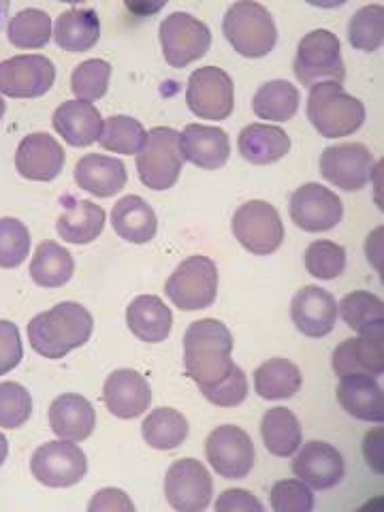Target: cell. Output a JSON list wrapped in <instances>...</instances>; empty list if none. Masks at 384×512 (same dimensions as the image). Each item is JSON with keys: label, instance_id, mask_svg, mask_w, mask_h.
Masks as SVG:
<instances>
[{"label": "cell", "instance_id": "1", "mask_svg": "<svg viewBox=\"0 0 384 512\" xmlns=\"http://www.w3.org/2000/svg\"><path fill=\"white\" fill-rule=\"evenodd\" d=\"M233 335L216 318L192 323L184 333V372L199 389L214 387L233 370Z\"/></svg>", "mask_w": 384, "mask_h": 512}, {"label": "cell", "instance_id": "2", "mask_svg": "<svg viewBox=\"0 0 384 512\" xmlns=\"http://www.w3.org/2000/svg\"><path fill=\"white\" fill-rule=\"evenodd\" d=\"M94 329L90 312L75 301H62L41 312L28 323V342L45 359H62L71 350L84 346Z\"/></svg>", "mask_w": 384, "mask_h": 512}, {"label": "cell", "instance_id": "3", "mask_svg": "<svg viewBox=\"0 0 384 512\" xmlns=\"http://www.w3.org/2000/svg\"><path fill=\"white\" fill-rule=\"evenodd\" d=\"M308 120L325 139L357 133L365 122V107L338 82H318L308 94Z\"/></svg>", "mask_w": 384, "mask_h": 512}, {"label": "cell", "instance_id": "4", "mask_svg": "<svg viewBox=\"0 0 384 512\" xmlns=\"http://www.w3.org/2000/svg\"><path fill=\"white\" fill-rule=\"evenodd\" d=\"M222 32L233 50L244 58H265L274 52L278 28L271 13L254 0H237L222 20Z\"/></svg>", "mask_w": 384, "mask_h": 512}, {"label": "cell", "instance_id": "5", "mask_svg": "<svg viewBox=\"0 0 384 512\" xmlns=\"http://www.w3.org/2000/svg\"><path fill=\"white\" fill-rule=\"evenodd\" d=\"M184 156L180 150V133L167 126H156L146 133L137 152V173L141 184L150 190H169L180 180Z\"/></svg>", "mask_w": 384, "mask_h": 512}, {"label": "cell", "instance_id": "6", "mask_svg": "<svg viewBox=\"0 0 384 512\" xmlns=\"http://www.w3.org/2000/svg\"><path fill=\"white\" fill-rule=\"evenodd\" d=\"M293 71L299 84L306 88H312L318 82L342 84L346 77V67L338 35H333L331 30L325 28L308 32L297 45Z\"/></svg>", "mask_w": 384, "mask_h": 512}, {"label": "cell", "instance_id": "7", "mask_svg": "<svg viewBox=\"0 0 384 512\" xmlns=\"http://www.w3.org/2000/svg\"><path fill=\"white\" fill-rule=\"evenodd\" d=\"M165 293L180 310L197 312L210 308L218 295V267L207 256H188L167 280Z\"/></svg>", "mask_w": 384, "mask_h": 512}, {"label": "cell", "instance_id": "8", "mask_svg": "<svg viewBox=\"0 0 384 512\" xmlns=\"http://www.w3.org/2000/svg\"><path fill=\"white\" fill-rule=\"evenodd\" d=\"M160 47L169 67L184 69L188 64L201 60L212 45V32L201 20L190 13H171L160 22Z\"/></svg>", "mask_w": 384, "mask_h": 512}, {"label": "cell", "instance_id": "9", "mask_svg": "<svg viewBox=\"0 0 384 512\" xmlns=\"http://www.w3.org/2000/svg\"><path fill=\"white\" fill-rule=\"evenodd\" d=\"M233 235L239 244L256 256L276 252L284 242V224L274 205L267 201H248L233 214Z\"/></svg>", "mask_w": 384, "mask_h": 512}, {"label": "cell", "instance_id": "10", "mask_svg": "<svg viewBox=\"0 0 384 512\" xmlns=\"http://www.w3.org/2000/svg\"><path fill=\"white\" fill-rule=\"evenodd\" d=\"M88 459L82 448L73 442L41 444L30 457V472L41 485L50 489H69L86 476Z\"/></svg>", "mask_w": 384, "mask_h": 512}, {"label": "cell", "instance_id": "11", "mask_svg": "<svg viewBox=\"0 0 384 512\" xmlns=\"http://www.w3.org/2000/svg\"><path fill=\"white\" fill-rule=\"evenodd\" d=\"M186 105L201 120H227L235 107L233 79L218 67L197 69L188 79Z\"/></svg>", "mask_w": 384, "mask_h": 512}, {"label": "cell", "instance_id": "12", "mask_svg": "<svg viewBox=\"0 0 384 512\" xmlns=\"http://www.w3.org/2000/svg\"><path fill=\"white\" fill-rule=\"evenodd\" d=\"M56 69L41 54H22L0 62V94L11 99H39L52 90Z\"/></svg>", "mask_w": 384, "mask_h": 512}, {"label": "cell", "instance_id": "13", "mask_svg": "<svg viewBox=\"0 0 384 512\" xmlns=\"http://www.w3.org/2000/svg\"><path fill=\"white\" fill-rule=\"evenodd\" d=\"M214 483L201 461L180 459L165 476V498L178 512H203L212 502Z\"/></svg>", "mask_w": 384, "mask_h": 512}, {"label": "cell", "instance_id": "14", "mask_svg": "<svg viewBox=\"0 0 384 512\" xmlns=\"http://www.w3.org/2000/svg\"><path fill=\"white\" fill-rule=\"evenodd\" d=\"M288 212L301 231L325 233L342 222L344 207L333 190L310 182L293 192Z\"/></svg>", "mask_w": 384, "mask_h": 512}, {"label": "cell", "instance_id": "15", "mask_svg": "<svg viewBox=\"0 0 384 512\" xmlns=\"http://www.w3.org/2000/svg\"><path fill=\"white\" fill-rule=\"evenodd\" d=\"M210 466L224 478H246L254 468V444L242 427L220 425L205 442Z\"/></svg>", "mask_w": 384, "mask_h": 512}, {"label": "cell", "instance_id": "16", "mask_svg": "<svg viewBox=\"0 0 384 512\" xmlns=\"http://www.w3.org/2000/svg\"><path fill=\"white\" fill-rule=\"evenodd\" d=\"M374 156L363 143H340L320 154V175L340 190L355 192L370 182Z\"/></svg>", "mask_w": 384, "mask_h": 512}, {"label": "cell", "instance_id": "17", "mask_svg": "<svg viewBox=\"0 0 384 512\" xmlns=\"http://www.w3.org/2000/svg\"><path fill=\"white\" fill-rule=\"evenodd\" d=\"M293 472L310 489H333L344 478V459L338 448L329 442L312 440L303 444V448H297Z\"/></svg>", "mask_w": 384, "mask_h": 512}, {"label": "cell", "instance_id": "18", "mask_svg": "<svg viewBox=\"0 0 384 512\" xmlns=\"http://www.w3.org/2000/svg\"><path fill=\"white\" fill-rule=\"evenodd\" d=\"M64 150L47 133L24 137L15 152V169L30 182H52L64 169Z\"/></svg>", "mask_w": 384, "mask_h": 512}, {"label": "cell", "instance_id": "19", "mask_svg": "<svg viewBox=\"0 0 384 512\" xmlns=\"http://www.w3.org/2000/svg\"><path fill=\"white\" fill-rule=\"evenodd\" d=\"M103 402L116 419L131 421L150 408L152 389L139 372L116 370L103 384Z\"/></svg>", "mask_w": 384, "mask_h": 512}, {"label": "cell", "instance_id": "20", "mask_svg": "<svg viewBox=\"0 0 384 512\" xmlns=\"http://www.w3.org/2000/svg\"><path fill=\"white\" fill-rule=\"evenodd\" d=\"M291 318L308 338H325L338 323V301L320 286H303L293 297Z\"/></svg>", "mask_w": 384, "mask_h": 512}, {"label": "cell", "instance_id": "21", "mask_svg": "<svg viewBox=\"0 0 384 512\" xmlns=\"http://www.w3.org/2000/svg\"><path fill=\"white\" fill-rule=\"evenodd\" d=\"M180 150L184 160L199 169L214 171L227 165L231 154L229 135L218 126L188 124L180 133Z\"/></svg>", "mask_w": 384, "mask_h": 512}, {"label": "cell", "instance_id": "22", "mask_svg": "<svg viewBox=\"0 0 384 512\" xmlns=\"http://www.w3.org/2000/svg\"><path fill=\"white\" fill-rule=\"evenodd\" d=\"M384 335H357L333 350L331 367L342 376L365 374L380 378L384 372Z\"/></svg>", "mask_w": 384, "mask_h": 512}, {"label": "cell", "instance_id": "23", "mask_svg": "<svg viewBox=\"0 0 384 512\" xmlns=\"http://www.w3.org/2000/svg\"><path fill=\"white\" fill-rule=\"evenodd\" d=\"M50 427L64 442H84L96 427V412L84 395L64 393L58 395L50 406Z\"/></svg>", "mask_w": 384, "mask_h": 512}, {"label": "cell", "instance_id": "24", "mask_svg": "<svg viewBox=\"0 0 384 512\" xmlns=\"http://www.w3.org/2000/svg\"><path fill=\"white\" fill-rule=\"evenodd\" d=\"M52 124L56 133L73 148H88L92 143L99 141L103 118L92 103L88 101H67L62 103L56 111Z\"/></svg>", "mask_w": 384, "mask_h": 512}, {"label": "cell", "instance_id": "25", "mask_svg": "<svg viewBox=\"0 0 384 512\" xmlns=\"http://www.w3.org/2000/svg\"><path fill=\"white\" fill-rule=\"evenodd\" d=\"M340 406L359 421L382 423L384 419V393L374 376L352 374L342 376L338 384Z\"/></svg>", "mask_w": 384, "mask_h": 512}, {"label": "cell", "instance_id": "26", "mask_svg": "<svg viewBox=\"0 0 384 512\" xmlns=\"http://www.w3.org/2000/svg\"><path fill=\"white\" fill-rule=\"evenodd\" d=\"M126 167L122 160L103 154H86L75 165V184L94 197L109 199L126 186Z\"/></svg>", "mask_w": 384, "mask_h": 512}, {"label": "cell", "instance_id": "27", "mask_svg": "<svg viewBox=\"0 0 384 512\" xmlns=\"http://www.w3.org/2000/svg\"><path fill=\"white\" fill-rule=\"evenodd\" d=\"M126 325L135 338L148 344L165 342L173 327V314L156 295H139L126 308Z\"/></svg>", "mask_w": 384, "mask_h": 512}, {"label": "cell", "instance_id": "28", "mask_svg": "<svg viewBox=\"0 0 384 512\" xmlns=\"http://www.w3.org/2000/svg\"><path fill=\"white\" fill-rule=\"evenodd\" d=\"M64 212L56 222V231L67 244H92L105 229V210L92 201H79L73 197L62 199Z\"/></svg>", "mask_w": 384, "mask_h": 512}, {"label": "cell", "instance_id": "29", "mask_svg": "<svg viewBox=\"0 0 384 512\" xmlns=\"http://www.w3.org/2000/svg\"><path fill=\"white\" fill-rule=\"evenodd\" d=\"M237 148L250 165H274L291 150V137L280 126L256 122L239 133Z\"/></svg>", "mask_w": 384, "mask_h": 512}, {"label": "cell", "instance_id": "30", "mask_svg": "<svg viewBox=\"0 0 384 512\" xmlns=\"http://www.w3.org/2000/svg\"><path fill=\"white\" fill-rule=\"evenodd\" d=\"M52 35L60 50L69 54H82L99 43L101 20L92 9H69L56 18Z\"/></svg>", "mask_w": 384, "mask_h": 512}, {"label": "cell", "instance_id": "31", "mask_svg": "<svg viewBox=\"0 0 384 512\" xmlns=\"http://www.w3.org/2000/svg\"><path fill=\"white\" fill-rule=\"evenodd\" d=\"M111 227L131 244H148L154 239L158 220L148 201L137 195L122 197L111 210Z\"/></svg>", "mask_w": 384, "mask_h": 512}, {"label": "cell", "instance_id": "32", "mask_svg": "<svg viewBox=\"0 0 384 512\" xmlns=\"http://www.w3.org/2000/svg\"><path fill=\"white\" fill-rule=\"evenodd\" d=\"M303 384L299 367L282 357L269 359L256 367L254 372V391L269 402H280L299 393Z\"/></svg>", "mask_w": 384, "mask_h": 512}, {"label": "cell", "instance_id": "33", "mask_svg": "<svg viewBox=\"0 0 384 512\" xmlns=\"http://www.w3.org/2000/svg\"><path fill=\"white\" fill-rule=\"evenodd\" d=\"M75 261L67 248L58 242H41L32 254L30 278L41 288H60L73 278Z\"/></svg>", "mask_w": 384, "mask_h": 512}, {"label": "cell", "instance_id": "34", "mask_svg": "<svg viewBox=\"0 0 384 512\" xmlns=\"http://www.w3.org/2000/svg\"><path fill=\"white\" fill-rule=\"evenodd\" d=\"M261 436L267 451L274 457H293L301 446V425L288 408H271L261 423Z\"/></svg>", "mask_w": 384, "mask_h": 512}, {"label": "cell", "instance_id": "35", "mask_svg": "<svg viewBox=\"0 0 384 512\" xmlns=\"http://www.w3.org/2000/svg\"><path fill=\"white\" fill-rule=\"evenodd\" d=\"M299 90L284 79H274V82L263 84L256 90L252 99V109L256 118L267 122H288L293 120L299 111Z\"/></svg>", "mask_w": 384, "mask_h": 512}, {"label": "cell", "instance_id": "36", "mask_svg": "<svg viewBox=\"0 0 384 512\" xmlns=\"http://www.w3.org/2000/svg\"><path fill=\"white\" fill-rule=\"evenodd\" d=\"M143 440L156 451H173L188 438V421L175 408H156L143 419L141 425Z\"/></svg>", "mask_w": 384, "mask_h": 512}, {"label": "cell", "instance_id": "37", "mask_svg": "<svg viewBox=\"0 0 384 512\" xmlns=\"http://www.w3.org/2000/svg\"><path fill=\"white\" fill-rule=\"evenodd\" d=\"M338 312L344 323L357 331L359 335H378L384 333V306L382 299L367 293L355 291L348 293L338 306Z\"/></svg>", "mask_w": 384, "mask_h": 512}, {"label": "cell", "instance_id": "38", "mask_svg": "<svg viewBox=\"0 0 384 512\" xmlns=\"http://www.w3.org/2000/svg\"><path fill=\"white\" fill-rule=\"evenodd\" d=\"M7 37L18 50H43L52 39V18L41 9H24L11 18Z\"/></svg>", "mask_w": 384, "mask_h": 512}, {"label": "cell", "instance_id": "39", "mask_svg": "<svg viewBox=\"0 0 384 512\" xmlns=\"http://www.w3.org/2000/svg\"><path fill=\"white\" fill-rule=\"evenodd\" d=\"M146 128L131 116H111L103 120V128L99 135L101 148L107 152H116L124 156H133L141 150L146 141Z\"/></svg>", "mask_w": 384, "mask_h": 512}, {"label": "cell", "instance_id": "40", "mask_svg": "<svg viewBox=\"0 0 384 512\" xmlns=\"http://www.w3.org/2000/svg\"><path fill=\"white\" fill-rule=\"evenodd\" d=\"M348 41L359 52H378L384 41V9L382 5L361 7L348 24Z\"/></svg>", "mask_w": 384, "mask_h": 512}, {"label": "cell", "instance_id": "41", "mask_svg": "<svg viewBox=\"0 0 384 512\" xmlns=\"http://www.w3.org/2000/svg\"><path fill=\"white\" fill-rule=\"evenodd\" d=\"M111 79V64L99 58L77 64L71 75V90L79 101L94 103L105 96Z\"/></svg>", "mask_w": 384, "mask_h": 512}, {"label": "cell", "instance_id": "42", "mask_svg": "<svg viewBox=\"0 0 384 512\" xmlns=\"http://www.w3.org/2000/svg\"><path fill=\"white\" fill-rule=\"evenodd\" d=\"M306 269L316 280H335L346 269V250L329 239L312 242L306 250Z\"/></svg>", "mask_w": 384, "mask_h": 512}, {"label": "cell", "instance_id": "43", "mask_svg": "<svg viewBox=\"0 0 384 512\" xmlns=\"http://www.w3.org/2000/svg\"><path fill=\"white\" fill-rule=\"evenodd\" d=\"M30 254V231L18 218H0V269L20 267Z\"/></svg>", "mask_w": 384, "mask_h": 512}, {"label": "cell", "instance_id": "44", "mask_svg": "<svg viewBox=\"0 0 384 512\" xmlns=\"http://www.w3.org/2000/svg\"><path fill=\"white\" fill-rule=\"evenodd\" d=\"M32 414V397L18 382H0V427L18 429Z\"/></svg>", "mask_w": 384, "mask_h": 512}, {"label": "cell", "instance_id": "45", "mask_svg": "<svg viewBox=\"0 0 384 512\" xmlns=\"http://www.w3.org/2000/svg\"><path fill=\"white\" fill-rule=\"evenodd\" d=\"M269 500L274 512H312L314 510V493L306 483H301L299 478L278 480V483L269 491Z\"/></svg>", "mask_w": 384, "mask_h": 512}, {"label": "cell", "instance_id": "46", "mask_svg": "<svg viewBox=\"0 0 384 512\" xmlns=\"http://www.w3.org/2000/svg\"><path fill=\"white\" fill-rule=\"evenodd\" d=\"M207 402H212L214 406L220 408H235L242 402H246L248 397V378L244 370L239 365H233V370L229 372L227 378H222L214 387H205L199 389Z\"/></svg>", "mask_w": 384, "mask_h": 512}, {"label": "cell", "instance_id": "47", "mask_svg": "<svg viewBox=\"0 0 384 512\" xmlns=\"http://www.w3.org/2000/svg\"><path fill=\"white\" fill-rule=\"evenodd\" d=\"M22 338L18 325L0 320V376L9 374L22 361Z\"/></svg>", "mask_w": 384, "mask_h": 512}, {"label": "cell", "instance_id": "48", "mask_svg": "<svg viewBox=\"0 0 384 512\" xmlns=\"http://www.w3.org/2000/svg\"><path fill=\"white\" fill-rule=\"evenodd\" d=\"M88 512H135V504L122 489L105 487L92 495Z\"/></svg>", "mask_w": 384, "mask_h": 512}, {"label": "cell", "instance_id": "49", "mask_svg": "<svg viewBox=\"0 0 384 512\" xmlns=\"http://www.w3.org/2000/svg\"><path fill=\"white\" fill-rule=\"evenodd\" d=\"M216 512H265L256 495L246 489H227L218 495Z\"/></svg>", "mask_w": 384, "mask_h": 512}, {"label": "cell", "instance_id": "50", "mask_svg": "<svg viewBox=\"0 0 384 512\" xmlns=\"http://www.w3.org/2000/svg\"><path fill=\"white\" fill-rule=\"evenodd\" d=\"M363 451H365L367 463H370V468L376 474H382V429L380 427L367 434L363 442Z\"/></svg>", "mask_w": 384, "mask_h": 512}, {"label": "cell", "instance_id": "51", "mask_svg": "<svg viewBox=\"0 0 384 512\" xmlns=\"http://www.w3.org/2000/svg\"><path fill=\"white\" fill-rule=\"evenodd\" d=\"M167 3L169 0H124V7L135 18H152V15L163 11Z\"/></svg>", "mask_w": 384, "mask_h": 512}, {"label": "cell", "instance_id": "52", "mask_svg": "<svg viewBox=\"0 0 384 512\" xmlns=\"http://www.w3.org/2000/svg\"><path fill=\"white\" fill-rule=\"evenodd\" d=\"M308 5L318 7V9H338L342 5H346L348 0H306Z\"/></svg>", "mask_w": 384, "mask_h": 512}, {"label": "cell", "instance_id": "53", "mask_svg": "<svg viewBox=\"0 0 384 512\" xmlns=\"http://www.w3.org/2000/svg\"><path fill=\"white\" fill-rule=\"evenodd\" d=\"M357 512H384V500H382V495H378V498H374V500H370V502H365Z\"/></svg>", "mask_w": 384, "mask_h": 512}, {"label": "cell", "instance_id": "54", "mask_svg": "<svg viewBox=\"0 0 384 512\" xmlns=\"http://www.w3.org/2000/svg\"><path fill=\"white\" fill-rule=\"evenodd\" d=\"M7 18H9V0H0V30H3Z\"/></svg>", "mask_w": 384, "mask_h": 512}, {"label": "cell", "instance_id": "55", "mask_svg": "<svg viewBox=\"0 0 384 512\" xmlns=\"http://www.w3.org/2000/svg\"><path fill=\"white\" fill-rule=\"evenodd\" d=\"M7 455H9V442H7V438L3 434H0V466H3V463H5Z\"/></svg>", "mask_w": 384, "mask_h": 512}, {"label": "cell", "instance_id": "56", "mask_svg": "<svg viewBox=\"0 0 384 512\" xmlns=\"http://www.w3.org/2000/svg\"><path fill=\"white\" fill-rule=\"evenodd\" d=\"M5 109H7L5 99H3V96H0V120H3V116H5Z\"/></svg>", "mask_w": 384, "mask_h": 512}, {"label": "cell", "instance_id": "57", "mask_svg": "<svg viewBox=\"0 0 384 512\" xmlns=\"http://www.w3.org/2000/svg\"><path fill=\"white\" fill-rule=\"evenodd\" d=\"M58 3H67V5H79V3H86V0H58Z\"/></svg>", "mask_w": 384, "mask_h": 512}]
</instances>
